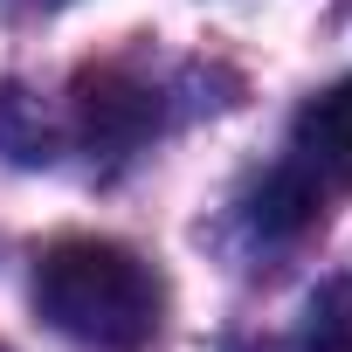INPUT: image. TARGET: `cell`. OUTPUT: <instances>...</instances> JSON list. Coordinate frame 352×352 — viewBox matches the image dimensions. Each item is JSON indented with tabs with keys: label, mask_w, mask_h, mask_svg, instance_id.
I'll list each match as a JSON object with an SVG mask.
<instances>
[{
	"label": "cell",
	"mask_w": 352,
	"mask_h": 352,
	"mask_svg": "<svg viewBox=\"0 0 352 352\" xmlns=\"http://www.w3.org/2000/svg\"><path fill=\"white\" fill-rule=\"evenodd\" d=\"M35 311L76 345L138 352L159 331L166 290L138 249L104 235H63L35 256Z\"/></svg>",
	"instance_id": "6da1fadb"
},
{
	"label": "cell",
	"mask_w": 352,
	"mask_h": 352,
	"mask_svg": "<svg viewBox=\"0 0 352 352\" xmlns=\"http://www.w3.org/2000/svg\"><path fill=\"white\" fill-rule=\"evenodd\" d=\"M69 97H76V131H83V145L104 152V159H124V152H138V145L159 131V90L138 83L131 69H118V63L76 69Z\"/></svg>",
	"instance_id": "7a4b0ae2"
},
{
	"label": "cell",
	"mask_w": 352,
	"mask_h": 352,
	"mask_svg": "<svg viewBox=\"0 0 352 352\" xmlns=\"http://www.w3.org/2000/svg\"><path fill=\"white\" fill-rule=\"evenodd\" d=\"M290 152L318 187H352V83L318 90L290 118Z\"/></svg>",
	"instance_id": "3957f363"
},
{
	"label": "cell",
	"mask_w": 352,
	"mask_h": 352,
	"mask_svg": "<svg viewBox=\"0 0 352 352\" xmlns=\"http://www.w3.org/2000/svg\"><path fill=\"white\" fill-rule=\"evenodd\" d=\"M249 221H256V235H270V242L304 235V228L318 221V180H311L297 159L276 166V173H263V187H256V201H249Z\"/></svg>",
	"instance_id": "277c9868"
},
{
	"label": "cell",
	"mask_w": 352,
	"mask_h": 352,
	"mask_svg": "<svg viewBox=\"0 0 352 352\" xmlns=\"http://www.w3.org/2000/svg\"><path fill=\"white\" fill-rule=\"evenodd\" d=\"M0 152H14L21 166H49L56 152H49V124L42 118H28V97L8 83L0 90Z\"/></svg>",
	"instance_id": "5b68a950"
},
{
	"label": "cell",
	"mask_w": 352,
	"mask_h": 352,
	"mask_svg": "<svg viewBox=\"0 0 352 352\" xmlns=\"http://www.w3.org/2000/svg\"><path fill=\"white\" fill-rule=\"evenodd\" d=\"M283 352H352V331H311V338H297V345H283Z\"/></svg>",
	"instance_id": "8992f818"
},
{
	"label": "cell",
	"mask_w": 352,
	"mask_h": 352,
	"mask_svg": "<svg viewBox=\"0 0 352 352\" xmlns=\"http://www.w3.org/2000/svg\"><path fill=\"white\" fill-rule=\"evenodd\" d=\"M35 8H63V0H35Z\"/></svg>",
	"instance_id": "52a82bcc"
}]
</instances>
